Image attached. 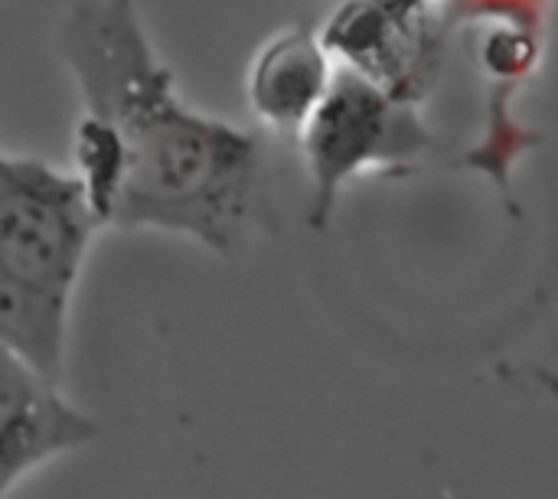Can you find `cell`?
Here are the masks:
<instances>
[{
  "instance_id": "1",
  "label": "cell",
  "mask_w": 558,
  "mask_h": 499,
  "mask_svg": "<svg viewBox=\"0 0 558 499\" xmlns=\"http://www.w3.org/2000/svg\"><path fill=\"white\" fill-rule=\"evenodd\" d=\"M72 78V173L105 229L163 232L232 258L278 229L262 127L196 108L137 0H75L56 23Z\"/></svg>"
},
{
  "instance_id": "2",
  "label": "cell",
  "mask_w": 558,
  "mask_h": 499,
  "mask_svg": "<svg viewBox=\"0 0 558 499\" xmlns=\"http://www.w3.org/2000/svg\"><path fill=\"white\" fill-rule=\"evenodd\" d=\"M98 232L105 226L72 167L0 154V350L56 386L65 379L69 314Z\"/></svg>"
},
{
  "instance_id": "3",
  "label": "cell",
  "mask_w": 558,
  "mask_h": 499,
  "mask_svg": "<svg viewBox=\"0 0 558 499\" xmlns=\"http://www.w3.org/2000/svg\"><path fill=\"white\" fill-rule=\"evenodd\" d=\"M298 147L311 193L307 226L324 232L353 183L415 173L435 150V131L422 105L340 69L327 98L298 134Z\"/></svg>"
},
{
  "instance_id": "4",
  "label": "cell",
  "mask_w": 558,
  "mask_h": 499,
  "mask_svg": "<svg viewBox=\"0 0 558 499\" xmlns=\"http://www.w3.org/2000/svg\"><path fill=\"white\" fill-rule=\"evenodd\" d=\"M451 36L445 0H337L320 23L337 69L412 105L438 88Z\"/></svg>"
},
{
  "instance_id": "5",
  "label": "cell",
  "mask_w": 558,
  "mask_h": 499,
  "mask_svg": "<svg viewBox=\"0 0 558 499\" xmlns=\"http://www.w3.org/2000/svg\"><path fill=\"white\" fill-rule=\"evenodd\" d=\"M0 499L49 458L85 448L101 435L98 422L78 412L62 386L39 376L20 356H0Z\"/></svg>"
},
{
  "instance_id": "6",
  "label": "cell",
  "mask_w": 558,
  "mask_h": 499,
  "mask_svg": "<svg viewBox=\"0 0 558 499\" xmlns=\"http://www.w3.org/2000/svg\"><path fill=\"white\" fill-rule=\"evenodd\" d=\"M337 72L320 26L298 20L275 29L245 69V101L255 124L278 137H298L327 98Z\"/></svg>"
},
{
  "instance_id": "7",
  "label": "cell",
  "mask_w": 558,
  "mask_h": 499,
  "mask_svg": "<svg viewBox=\"0 0 558 499\" xmlns=\"http://www.w3.org/2000/svg\"><path fill=\"white\" fill-rule=\"evenodd\" d=\"M517 95L487 92L477 141L461 157V167L484 177L504 199H513L517 163L543 144V134L517 114Z\"/></svg>"
},
{
  "instance_id": "8",
  "label": "cell",
  "mask_w": 558,
  "mask_h": 499,
  "mask_svg": "<svg viewBox=\"0 0 558 499\" xmlns=\"http://www.w3.org/2000/svg\"><path fill=\"white\" fill-rule=\"evenodd\" d=\"M445 10L454 33L477 26L481 33H507L546 42L553 0H445Z\"/></svg>"
}]
</instances>
